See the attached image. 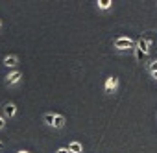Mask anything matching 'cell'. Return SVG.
Instances as JSON below:
<instances>
[{"instance_id": "5", "label": "cell", "mask_w": 157, "mask_h": 153, "mask_svg": "<svg viewBox=\"0 0 157 153\" xmlns=\"http://www.w3.org/2000/svg\"><path fill=\"white\" fill-rule=\"evenodd\" d=\"M19 80H21V72H13V74H10V76H8V83H10V85L17 83Z\"/></svg>"}, {"instance_id": "13", "label": "cell", "mask_w": 157, "mask_h": 153, "mask_svg": "<svg viewBox=\"0 0 157 153\" xmlns=\"http://www.w3.org/2000/svg\"><path fill=\"white\" fill-rule=\"evenodd\" d=\"M17 153H28V151H24V149H21V151H17Z\"/></svg>"}, {"instance_id": "15", "label": "cell", "mask_w": 157, "mask_h": 153, "mask_svg": "<svg viewBox=\"0 0 157 153\" xmlns=\"http://www.w3.org/2000/svg\"><path fill=\"white\" fill-rule=\"evenodd\" d=\"M153 76H155V78H157V72H155V74H153Z\"/></svg>"}, {"instance_id": "9", "label": "cell", "mask_w": 157, "mask_h": 153, "mask_svg": "<svg viewBox=\"0 0 157 153\" xmlns=\"http://www.w3.org/2000/svg\"><path fill=\"white\" fill-rule=\"evenodd\" d=\"M98 4H100V8H102V9H107V8L111 6V0H100Z\"/></svg>"}, {"instance_id": "8", "label": "cell", "mask_w": 157, "mask_h": 153, "mask_svg": "<svg viewBox=\"0 0 157 153\" xmlns=\"http://www.w3.org/2000/svg\"><path fill=\"white\" fill-rule=\"evenodd\" d=\"M4 65H8V66L17 65V57H15V55H8V57H4Z\"/></svg>"}, {"instance_id": "10", "label": "cell", "mask_w": 157, "mask_h": 153, "mask_svg": "<svg viewBox=\"0 0 157 153\" xmlns=\"http://www.w3.org/2000/svg\"><path fill=\"white\" fill-rule=\"evenodd\" d=\"M150 70H151V72H153V74H155V72H157V61H153V63H151V65H150Z\"/></svg>"}, {"instance_id": "3", "label": "cell", "mask_w": 157, "mask_h": 153, "mask_svg": "<svg viewBox=\"0 0 157 153\" xmlns=\"http://www.w3.org/2000/svg\"><path fill=\"white\" fill-rule=\"evenodd\" d=\"M115 46H117V48H122V50H124V48H133V41L122 37V39H117V41H115Z\"/></svg>"}, {"instance_id": "7", "label": "cell", "mask_w": 157, "mask_h": 153, "mask_svg": "<svg viewBox=\"0 0 157 153\" xmlns=\"http://www.w3.org/2000/svg\"><path fill=\"white\" fill-rule=\"evenodd\" d=\"M4 113H6L8 116H13V114H15V105H13V103H6V105H4Z\"/></svg>"}, {"instance_id": "4", "label": "cell", "mask_w": 157, "mask_h": 153, "mask_svg": "<svg viewBox=\"0 0 157 153\" xmlns=\"http://www.w3.org/2000/svg\"><path fill=\"white\" fill-rule=\"evenodd\" d=\"M117 85H118V78H109L107 83H105V91L107 92H113L117 89Z\"/></svg>"}, {"instance_id": "6", "label": "cell", "mask_w": 157, "mask_h": 153, "mask_svg": "<svg viewBox=\"0 0 157 153\" xmlns=\"http://www.w3.org/2000/svg\"><path fill=\"white\" fill-rule=\"evenodd\" d=\"M68 151H70V153H80V151H82V144H80V142H72V144L68 146Z\"/></svg>"}, {"instance_id": "11", "label": "cell", "mask_w": 157, "mask_h": 153, "mask_svg": "<svg viewBox=\"0 0 157 153\" xmlns=\"http://www.w3.org/2000/svg\"><path fill=\"white\" fill-rule=\"evenodd\" d=\"M57 153H70V151L67 147H61V149H57Z\"/></svg>"}, {"instance_id": "2", "label": "cell", "mask_w": 157, "mask_h": 153, "mask_svg": "<svg viewBox=\"0 0 157 153\" xmlns=\"http://www.w3.org/2000/svg\"><path fill=\"white\" fill-rule=\"evenodd\" d=\"M150 46V37L148 35H144V37H140V41H139V46H137V52H140L142 55H146L148 54V48Z\"/></svg>"}, {"instance_id": "1", "label": "cell", "mask_w": 157, "mask_h": 153, "mask_svg": "<svg viewBox=\"0 0 157 153\" xmlns=\"http://www.w3.org/2000/svg\"><path fill=\"white\" fill-rule=\"evenodd\" d=\"M44 122L48 125H54V127H63L65 125V118L61 114H44Z\"/></svg>"}, {"instance_id": "14", "label": "cell", "mask_w": 157, "mask_h": 153, "mask_svg": "<svg viewBox=\"0 0 157 153\" xmlns=\"http://www.w3.org/2000/svg\"><path fill=\"white\" fill-rule=\"evenodd\" d=\"M0 147H4V144H2V142H0Z\"/></svg>"}, {"instance_id": "12", "label": "cell", "mask_w": 157, "mask_h": 153, "mask_svg": "<svg viewBox=\"0 0 157 153\" xmlns=\"http://www.w3.org/2000/svg\"><path fill=\"white\" fill-rule=\"evenodd\" d=\"M2 127H4V120H2V118H0V129H2Z\"/></svg>"}]
</instances>
